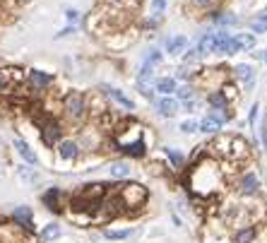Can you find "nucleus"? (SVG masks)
<instances>
[{
    "mask_svg": "<svg viewBox=\"0 0 267 243\" xmlns=\"http://www.w3.org/2000/svg\"><path fill=\"white\" fill-rule=\"evenodd\" d=\"M190 183H193V190L198 195H212V193H217L222 188V174H219V169L212 159H205L202 164L195 166Z\"/></svg>",
    "mask_w": 267,
    "mask_h": 243,
    "instance_id": "obj_1",
    "label": "nucleus"
},
{
    "mask_svg": "<svg viewBox=\"0 0 267 243\" xmlns=\"http://www.w3.org/2000/svg\"><path fill=\"white\" fill-rule=\"evenodd\" d=\"M116 198L121 202V207H128V210H137V207H142L147 200V190L142 186H137V183H128V186H123L118 193H116Z\"/></svg>",
    "mask_w": 267,
    "mask_h": 243,
    "instance_id": "obj_2",
    "label": "nucleus"
},
{
    "mask_svg": "<svg viewBox=\"0 0 267 243\" xmlns=\"http://www.w3.org/2000/svg\"><path fill=\"white\" fill-rule=\"evenodd\" d=\"M63 106H65V113L70 121H79V118H84V111H87V104H84V97L77 94V92H72V94H67L65 101H63Z\"/></svg>",
    "mask_w": 267,
    "mask_h": 243,
    "instance_id": "obj_3",
    "label": "nucleus"
},
{
    "mask_svg": "<svg viewBox=\"0 0 267 243\" xmlns=\"http://www.w3.org/2000/svg\"><path fill=\"white\" fill-rule=\"evenodd\" d=\"M39 125H41V130H44V133H41L44 142L48 144V147H53V144L60 140V135H63L60 125H58L56 121H51V118H48V121H39Z\"/></svg>",
    "mask_w": 267,
    "mask_h": 243,
    "instance_id": "obj_4",
    "label": "nucleus"
},
{
    "mask_svg": "<svg viewBox=\"0 0 267 243\" xmlns=\"http://www.w3.org/2000/svg\"><path fill=\"white\" fill-rule=\"evenodd\" d=\"M224 123H226V116L212 113V116H207V118H202V121L198 123V130H202V133H217Z\"/></svg>",
    "mask_w": 267,
    "mask_h": 243,
    "instance_id": "obj_5",
    "label": "nucleus"
},
{
    "mask_svg": "<svg viewBox=\"0 0 267 243\" xmlns=\"http://www.w3.org/2000/svg\"><path fill=\"white\" fill-rule=\"evenodd\" d=\"M257 188H260V178H257L255 174H245V176L241 178V183H238V193L245 195V198L255 195Z\"/></svg>",
    "mask_w": 267,
    "mask_h": 243,
    "instance_id": "obj_6",
    "label": "nucleus"
},
{
    "mask_svg": "<svg viewBox=\"0 0 267 243\" xmlns=\"http://www.w3.org/2000/svg\"><path fill=\"white\" fill-rule=\"evenodd\" d=\"M12 219L17 221L20 226H24L27 231H32L34 229V214H32V207H15V212H12Z\"/></svg>",
    "mask_w": 267,
    "mask_h": 243,
    "instance_id": "obj_7",
    "label": "nucleus"
},
{
    "mask_svg": "<svg viewBox=\"0 0 267 243\" xmlns=\"http://www.w3.org/2000/svg\"><path fill=\"white\" fill-rule=\"evenodd\" d=\"M60 198H63V193H60V188H48L44 193V205L48 207V210L53 212H63V205H60Z\"/></svg>",
    "mask_w": 267,
    "mask_h": 243,
    "instance_id": "obj_8",
    "label": "nucleus"
},
{
    "mask_svg": "<svg viewBox=\"0 0 267 243\" xmlns=\"http://www.w3.org/2000/svg\"><path fill=\"white\" fill-rule=\"evenodd\" d=\"M29 85H32L34 89H44L46 85H51V75H46L41 70H32V72H29Z\"/></svg>",
    "mask_w": 267,
    "mask_h": 243,
    "instance_id": "obj_9",
    "label": "nucleus"
},
{
    "mask_svg": "<svg viewBox=\"0 0 267 243\" xmlns=\"http://www.w3.org/2000/svg\"><path fill=\"white\" fill-rule=\"evenodd\" d=\"M255 226H250V224H245V226H241L238 231L234 233V243H250L253 238H255Z\"/></svg>",
    "mask_w": 267,
    "mask_h": 243,
    "instance_id": "obj_10",
    "label": "nucleus"
},
{
    "mask_svg": "<svg viewBox=\"0 0 267 243\" xmlns=\"http://www.w3.org/2000/svg\"><path fill=\"white\" fill-rule=\"evenodd\" d=\"M229 36L231 34H226V32H219V34H214V39H212V53H226V44H229Z\"/></svg>",
    "mask_w": 267,
    "mask_h": 243,
    "instance_id": "obj_11",
    "label": "nucleus"
},
{
    "mask_svg": "<svg viewBox=\"0 0 267 243\" xmlns=\"http://www.w3.org/2000/svg\"><path fill=\"white\" fill-rule=\"evenodd\" d=\"M156 109H159V113L161 116H166V118H171L173 113L178 111V104L173 99H168V97H164V99H159L156 101Z\"/></svg>",
    "mask_w": 267,
    "mask_h": 243,
    "instance_id": "obj_12",
    "label": "nucleus"
},
{
    "mask_svg": "<svg viewBox=\"0 0 267 243\" xmlns=\"http://www.w3.org/2000/svg\"><path fill=\"white\" fill-rule=\"evenodd\" d=\"M236 77L243 79L248 89L255 85V77H253V67H250V65H243V63H241V65H236Z\"/></svg>",
    "mask_w": 267,
    "mask_h": 243,
    "instance_id": "obj_13",
    "label": "nucleus"
},
{
    "mask_svg": "<svg viewBox=\"0 0 267 243\" xmlns=\"http://www.w3.org/2000/svg\"><path fill=\"white\" fill-rule=\"evenodd\" d=\"M77 144L72 142V140H65V142L58 144V154H60V159H75L77 156Z\"/></svg>",
    "mask_w": 267,
    "mask_h": 243,
    "instance_id": "obj_14",
    "label": "nucleus"
},
{
    "mask_svg": "<svg viewBox=\"0 0 267 243\" xmlns=\"http://www.w3.org/2000/svg\"><path fill=\"white\" fill-rule=\"evenodd\" d=\"M20 79V72L17 70H0V92H5V89L10 87L12 82H17Z\"/></svg>",
    "mask_w": 267,
    "mask_h": 243,
    "instance_id": "obj_15",
    "label": "nucleus"
},
{
    "mask_svg": "<svg viewBox=\"0 0 267 243\" xmlns=\"http://www.w3.org/2000/svg\"><path fill=\"white\" fill-rule=\"evenodd\" d=\"M210 104L217 111H226V109H229V97H226L224 92H212V94H210Z\"/></svg>",
    "mask_w": 267,
    "mask_h": 243,
    "instance_id": "obj_16",
    "label": "nucleus"
},
{
    "mask_svg": "<svg viewBox=\"0 0 267 243\" xmlns=\"http://www.w3.org/2000/svg\"><path fill=\"white\" fill-rule=\"evenodd\" d=\"M15 147H17V152L22 154L24 161H29V164H36V154H34L32 149H29V144L24 142V140H20V137H17V140H15Z\"/></svg>",
    "mask_w": 267,
    "mask_h": 243,
    "instance_id": "obj_17",
    "label": "nucleus"
},
{
    "mask_svg": "<svg viewBox=\"0 0 267 243\" xmlns=\"http://www.w3.org/2000/svg\"><path fill=\"white\" fill-rule=\"evenodd\" d=\"M166 48H168V53L178 55L181 51H183V48H186V36H173V39H168Z\"/></svg>",
    "mask_w": 267,
    "mask_h": 243,
    "instance_id": "obj_18",
    "label": "nucleus"
},
{
    "mask_svg": "<svg viewBox=\"0 0 267 243\" xmlns=\"http://www.w3.org/2000/svg\"><path fill=\"white\" fill-rule=\"evenodd\" d=\"M106 89V92H109V94H111L113 99L118 101V104H121V106H125V109H135V104L130 99H128V97H125V94H123V92H118V89H111V87H104Z\"/></svg>",
    "mask_w": 267,
    "mask_h": 243,
    "instance_id": "obj_19",
    "label": "nucleus"
},
{
    "mask_svg": "<svg viewBox=\"0 0 267 243\" xmlns=\"http://www.w3.org/2000/svg\"><path fill=\"white\" fill-rule=\"evenodd\" d=\"M156 92H161V94H173L176 92V82L173 79H156V85H154Z\"/></svg>",
    "mask_w": 267,
    "mask_h": 243,
    "instance_id": "obj_20",
    "label": "nucleus"
},
{
    "mask_svg": "<svg viewBox=\"0 0 267 243\" xmlns=\"http://www.w3.org/2000/svg\"><path fill=\"white\" fill-rule=\"evenodd\" d=\"M111 176L113 178H128L130 176V166L123 164V161H116V164H111Z\"/></svg>",
    "mask_w": 267,
    "mask_h": 243,
    "instance_id": "obj_21",
    "label": "nucleus"
},
{
    "mask_svg": "<svg viewBox=\"0 0 267 243\" xmlns=\"http://www.w3.org/2000/svg\"><path fill=\"white\" fill-rule=\"evenodd\" d=\"M58 236H60V226L58 224H48L41 231V241H56Z\"/></svg>",
    "mask_w": 267,
    "mask_h": 243,
    "instance_id": "obj_22",
    "label": "nucleus"
},
{
    "mask_svg": "<svg viewBox=\"0 0 267 243\" xmlns=\"http://www.w3.org/2000/svg\"><path fill=\"white\" fill-rule=\"evenodd\" d=\"M121 152H125V154H130V156H142L145 154V142H133V144H128V147H123Z\"/></svg>",
    "mask_w": 267,
    "mask_h": 243,
    "instance_id": "obj_23",
    "label": "nucleus"
},
{
    "mask_svg": "<svg viewBox=\"0 0 267 243\" xmlns=\"http://www.w3.org/2000/svg\"><path fill=\"white\" fill-rule=\"evenodd\" d=\"M250 29H253L255 34H262V32H265V29H267V12H262V15L257 17L255 22L250 24Z\"/></svg>",
    "mask_w": 267,
    "mask_h": 243,
    "instance_id": "obj_24",
    "label": "nucleus"
},
{
    "mask_svg": "<svg viewBox=\"0 0 267 243\" xmlns=\"http://www.w3.org/2000/svg\"><path fill=\"white\" fill-rule=\"evenodd\" d=\"M241 48H243V44H241L238 34H236V36H229V44H226V53H238Z\"/></svg>",
    "mask_w": 267,
    "mask_h": 243,
    "instance_id": "obj_25",
    "label": "nucleus"
},
{
    "mask_svg": "<svg viewBox=\"0 0 267 243\" xmlns=\"http://www.w3.org/2000/svg\"><path fill=\"white\" fill-rule=\"evenodd\" d=\"M212 39H214V34H205V36L200 39V44L195 46V48H198L200 53H205V51H210V48H212Z\"/></svg>",
    "mask_w": 267,
    "mask_h": 243,
    "instance_id": "obj_26",
    "label": "nucleus"
},
{
    "mask_svg": "<svg viewBox=\"0 0 267 243\" xmlns=\"http://www.w3.org/2000/svg\"><path fill=\"white\" fill-rule=\"evenodd\" d=\"M0 243H17V236H12L8 226H0Z\"/></svg>",
    "mask_w": 267,
    "mask_h": 243,
    "instance_id": "obj_27",
    "label": "nucleus"
},
{
    "mask_svg": "<svg viewBox=\"0 0 267 243\" xmlns=\"http://www.w3.org/2000/svg\"><path fill=\"white\" fill-rule=\"evenodd\" d=\"M164 152H166V154H168V159H171V164L176 166V169H181V166H183V156L178 154V152H173V149H171V147H166V149H164Z\"/></svg>",
    "mask_w": 267,
    "mask_h": 243,
    "instance_id": "obj_28",
    "label": "nucleus"
},
{
    "mask_svg": "<svg viewBox=\"0 0 267 243\" xmlns=\"http://www.w3.org/2000/svg\"><path fill=\"white\" fill-rule=\"evenodd\" d=\"M130 229H123V231H106V238H111V241H121V238H128L130 236Z\"/></svg>",
    "mask_w": 267,
    "mask_h": 243,
    "instance_id": "obj_29",
    "label": "nucleus"
},
{
    "mask_svg": "<svg viewBox=\"0 0 267 243\" xmlns=\"http://www.w3.org/2000/svg\"><path fill=\"white\" fill-rule=\"evenodd\" d=\"M159 60H161V53H159V51H149V53H147V58H145V65H156V63H159Z\"/></svg>",
    "mask_w": 267,
    "mask_h": 243,
    "instance_id": "obj_30",
    "label": "nucleus"
},
{
    "mask_svg": "<svg viewBox=\"0 0 267 243\" xmlns=\"http://www.w3.org/2000/svg\"><path fill=\"white\" fill-rule=\"evenodd\" d=\"M137 87H140V92H142V97H147V99L154 97V89L149 87V82H137Z\"/></svg>",
    "mask_w": 267,
    "mask_h": 243,
    "instance_id": "obj_31",
    "label": "nucleus"
},
{
    "mask_svg": "<svg viewBox=\"0 0 267 243\" xmlns=\"http://www.w3.org/2000/svg\"><path fill=\"white\" fill-rule=\"evenodd\" d=\"M190 97H193V87L186 85V87L178 89V99H181V101H190Z\"/></svg>",
    "mask_w": 267,
    "mask_h": 243,
    "instance_id": "obj_32",
    "label": "nucleus"
},
{
    "mask_svg": "<svg viewBox=\"0 0 267 243\" xmlns=\"http://www.w3.org/2000/svg\"><path fill=\"white\" fill-rule=\"evenodd\" d=\"M181 130H183V133H195V130H198V123H195V121L181 123Z\"/></svg>",
    "mask_w": 267,
    "mask_h": 243,
    "instance_id": "obj_33",
    "label": "nucleus"
},
{
    "mask_svg": "<svg viewBox=\"0 0 267 243\" xmlns=\"http://www.w3.org/2000/svg\"><path fill=\"white\" fill-rule=\"evenodd\" d=\"M200 51H198V48H190L188 53H186V60H188V63H193V60H198V58H200Z\"/></svg>",
    "mask_w": 267,
    "mask_h": 243,
    "instance_id": "obj_34",
    "label": "nucleus"
},
{
    "mask_svg": "<svg viewBox=\"0 0 267 243\" xmlns=\"http://www.w3.org/2000/svg\"><path fill=\"white\" fill-rule=\"evenodd\" d=\"M241 39V44H243V48H250V46L255 44V39L253 36H248V34H243V36H238Z\"/></svg>",
    "mask_w": 267,
    "mask_h": 243,
    "instance_id": "obj_35",
    "label": "nucleus"
},
{
    "mask_svg": "<svg viewBox=\"0 0 267 243\" xmlns=\"http://www.w3.org/2000/svg\"><path fill=\"white\" fill-rule=\"evenodd\" d=\"M106 3H111V5H130V8L137 5V0H106Z\"/></svg>",
    "mask_w": 267,
    "mask_h": 243,
    "instance_id": "obj_36",
    "label": "nucleus"
},
{
    "mask_svg": "<svg viewBox=\"0 0 267 243\" xmlns=\"http://www.w3.org/2000/svg\"><path fill=\"white\" fill-rule=\"evenodd\" d=\"M166 8V0H152V10L154 12H161Z\"/></svg>",
    "mask_w": 267,
    "mask_h": 243,
    "instance_id": "obj_37",
    "label": "nucleus"
},
{
    "mask_svg": "<svg viewBox=\"0 0 267 243\" xmlns=\"http://www.w3.org/2000/svg\"><path fill=\"white\" fill-rule=\"evenodd\" d=\"M214 3H219V0H193V5H198V8H210Z\"/></svg>",
    "mask_w": 267,
    "mask_h": 243,
    "instance_id": "obj_38",
    "label": "nucleus"
},
{
    "mask_svg": "<svg viewBox=\"0 0 267 243\" xmlns=\"http://www.w3.org/2000/svg\"><path fill=\"white\" fill-rule=\"evenodd\" d=\"M67 20L75 24V22H77V12H75V10H67Z\"/></svg>",
    "mask_w": 267,
    "mask_h": 243,
    "instance_id": "obj_39",
    "label": "nucleus"
},
{
    "mask_svg": "<svg viewBox=\"0 0 267 243\" xmlns=\"http://www.w3.org/2000/svg\"><path fill=\"white\" fill-rule=\"evenodd\" d=\"M255 116H257V106H253L250 109V123H255Z\"/></svg>",
    "mask_w": 267,
    "mask_h": 243,
    "instance_id": "obj_40",
    "label": "nucleus"
},
{
    "mask_svg": "<svg viewBox=\"0 0 267 243\" xmlns=\"http://www.w3.org/2000/svg\"><path fill=\"white\" fill-rule=\"evenodd\" d=\"M265 60H267V55H265Z\"/></svg>",
    "mask_w": 267,
    "mask_h": 243,
    "instance_id": "obj_41",
    "label": "nucleus"
}]
</instances>
